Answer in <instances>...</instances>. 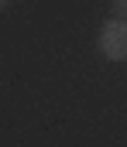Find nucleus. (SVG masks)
<instances>
[{"instance_id": "obj_2", "label": "nucleus", "mask_w": 127, "mask_h": 147, "mask_svg": "<svg viewBox=\"0 0 127 147\" xmlns=\"http://www.w3.org/2000/svg\"><path fill=\"white\" fill-rule=\"evenodd\" d=\"M110 10H113V17L127 21V0H110Z\"/></svg>"}, {"instance_id": "obj_1", "label": "nucleus", "mask_w": 127, "mask_h": 147, "mask_svg": "<svg viewBox=\"0 0 127 147\" xmlns=\"http://www.w3.org/2000/svg\"><path fill=\"white\" fill-rule=\"evenodd\" d=\"M96 48H100L103 58H110V62H124V58H127V21L110 17V21L100 28Z\"/></svg>"}, {"instance_id": "obj_3", "label": "nucleus", "mask_w": 127, "mask_h": 147, "mask_svg": "<svg viewBox=\"0 0 127 147\" xmlns=\"http://www.w3.org/2000/svg\"><path fill=\"white\" fill-rule=\"evenodd\" d=\"M3 3H7V0H0V7H3Z\"/></svg>"}]
</instances>
